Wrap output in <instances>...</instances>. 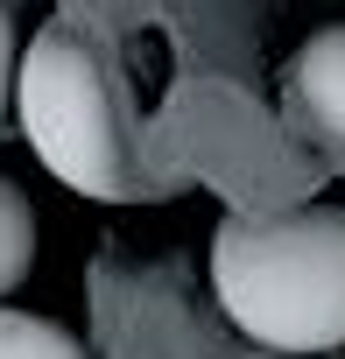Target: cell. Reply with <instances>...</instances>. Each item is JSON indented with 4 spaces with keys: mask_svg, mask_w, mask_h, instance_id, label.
Here are the masks:
<instances>
[{
    "mask_svg": "<svg viewBox=\"0 0 345 359\" xmlns=\"http://www.w3.org/2000/svg\"><path fill=\"white\" fill-rule=\"evenodd\" d=\"M212 289L268 352L345 345V212L303 205L282 219H226L212 233Z\"/></svg>",
    "mask_w": 345,
    "mask_h": 359,
    "instance_id": "obj_1",
    "label": "cell"
},
{
    "mask_svg": "<svg viewBox=\"0 0 345 359\" xmlns=\"http://www.w3.org/2000/svg\"><path fill=\"white\" fill-rule=\"evenodd\" d=\"M15 106H22V134L36 148V162L78 198H127V169H120V141H113V106H106V78L92 64V50L71 29H43L22 64H15Z\"/></svg>",
    "mask_w": 345,
    "mask_h": 359,
    "instance_id": "obj_2",
    "label": "cell"
},
{
    "mask_svg": "<svg viewBox=\"0 0 345 359\" xmlns=\"http://www.w3.org/2000/svg\"><path fill=\"white\" fill-rule=\"evenodd\" d=\"M296 99H303V113L331 134V141H345V29H317L303 50H296Z\"/></svg>",
    "mask_w": 345,
    "mask_h": 359,
    "instance_id": "obj_3",
    "label": "cell"
},
{
    "mask_svg": "<svg viewBox=\"0 0 345 359\" xmlns=\"http://www.w3.org/2000/svg\"><path fill=\"white\" fill-rule=\"evenodd\" d=\"M29 261H36V212H29L22 184L0 176V296H15L29 282Z\"/></svg>",
    "mask_w": 345,
    "mask_h": 359,
    "instance_id": "obj_4",
    "label": "cell"
},
{
    "mask_svg": "<svg viewBox=\"0 0 345 359\" xmlns=\"http://www.w3.org/2000/svg\"><path fill=\"white\" fill-rule=\"evenodd\" d=\"M0 359H85V345L43 317H22L0 303Z\"/></svg>",
    "mask_w": 345,
    "mask_h": 359,
    "instance_id": "obj_5",
    "label": "cell"
},
{
    "mask_svg": "<svg viewBox=\"0 0 345 359\" xmlns=\"http://www.w3.org/2000/svg\"><path fill=\"white\" fill-rule=\"evenodd\" d=\"M8 99H15V22L0 8V113H8Z\"/></svg>",
    "mask_w": 345,
    "mask_h": 359,
    "instance_id": "obj_6",
    "label": "cell"
},
{
    "mask_svg": "<svg viewBox=\"0 0 345 359\" xmlns=\"http://www.w3.org/2000/svg\"><path fill=\"white\" fill-rule=\"evenodd\" d=\"M254 359H296V352H254Z\"/></svg>",
    "mask_w": 345,
    "mask_h": 359,
    "instance_id": "obj_7",
    "label": "cell"
}]
</instances>
